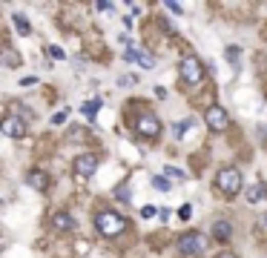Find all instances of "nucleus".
I'll return each mask as SVG.
<instances>
[{
    "label": "nucleus",
    "instance_id": "bb28decb",
    "mask_svg": "<svg viewBox=\"0 0 267 258\" xmlns=\"http://www.w3.org/2000/svg\"><path fill=\"white\" fill-rule=\"evenodd\" d=\"M118 83H121V86H127V83H135V78H132V75H124V78L118 80Z\"/></svg>",
    "mask_w": 267,
    "mask_h": 258
},
{
    "label": "nucleus",
    "instance_id": "f8f14e48",
    "mask_svg": "<svg viewBox=\"0 0 267 258\" xmlns=\"http://www.w3.org/2000/svg\"><path fill=\"white\" fill-rule=\"evenodd\" d=\"M49 227L55 229V232H69V229H75V218L69 212H55L49 218Z\"/></svg>",
    "mask_w": 267,
    "mask_h": 258
},
{
    "label": "nucleus",
    "instance_id": "4468645a",
    "mask_svg": "<svg viewBox=\"0 0 267 258\" xmlns=\"http://www.w3.org/2000/svg\"><path fill=\"white\" fill-rule=\"evenodd\" d=\"M12 23H15V32L17 35H32V23L26 20V14H12Z\"/></svg>",
    "mask_w": 267,
    "mask_h": 258
},
{
    "label": "nucleus",
    "instance_id": "0eeeda50",
    "mask_svg": "<svg viewBox=\"0 0 267 258\" xmlns=\"http://www.w3.org/2000/svg\"><path fill=\"white\" fill-rule=\"evenodd\" d=\"M72 172L78 175V178H92L95 172H98V158L92 155V152H87V155H78L72 164Z\"/></svg>",
    "mask_w": 267,
    "mask_h": 258
},
{
    "label": "nucleus",
    "instance_id": "20e7f679",
    "mask_svg": "<svg viewBox=\"0 0 267 258\" xmlns=\"http://www.w3.org/2000/svg\"><path fill=\"white\" fill-rule=\"evenodd\" d=\"M204 247H207V238L198 235V232H184L178 238V252L181 255H201Z\"/></svg>",
    "mask_w": 267,
    "mask_h": 258
},
{
    "label": "nucleus",
    "instance_id": "423d86ee",
    "mask_svg": "<svg viewBox=\"0 0 267 258\" xmlns=\"http://www.w3.org/2000/svg\"><path fill=\"white\" fill-rule=\"evenodd\" d=\"M0 132L6 138L20 141V138H26V121L17 118V115H6V118H0Z\"/></svg>",
    "mask_w": 267,
    "mask_h": 258
},
{
    "label": "nucleus",
    "instance_id": "6ab92c4d",
    "mask_svg": "<svg viewBox=\"0 0 267 258\" xmlns=\"http://www.w3.org/2000/svg\"><path fill=\"white\" fill-rule=\"evenodd\" d=\"M164 178H175V181H184L187 175H184V169H175V166H167L164 169Z\"/></svg>",
    "mask_w": 267,
    "mask_h": 258
},
{
    "label": "nucleus",
    "instance_id": "ddd939ff",
    "mask_svg": "<svg viewBox=\"0 0 267 258\" xmlns=\"http://www.w3.org/2000/svg\"><path fill=\"white\" fill-rule=\"evenodd\" d=\"M244 195H247V201H250V204H259L261 198H267V186L264 184H250L244 189Z\"/></svg>",
    "mask_w": 267,
    "mask_h": 258
},
{
    "label": "nucleus",
    "instance_id": "5701e85b",
    "mask_svg": "<svg viewBox=\"0 0 267 258\" xmlns=\"http://www.w3.org/2000/svg\"><path fill=\"white\" fill-rule=\"evenodd\" d=\"M178 215H181V221H187L190 215H193V209H190V204H187V207H181V209H178Z\"/></svg>",
    "mask_w": 267,
    "mask_h": 258
},
{
    "label": "nucleus",
    "instance_id": "cd10ccee",
    "mask_svg": "<svg viewBox=\"0 0 267 258\" xmlns=\"http://www.w3.org/2000/svg\"><path fill=\"white\" fill-rule=\"evenodd\" d=\"M52 121H55V123H64V121H66V112H58L55 118H52Z\"/></svg>",
    "mask_w": 267,
    "mask_h": 258
},
{
    "label": "nucleus",
    "instance_id": "4be33fe9",
    "mask_svg": "<svg viewBox=\"0 0 267 258\" xmlns=\"http://www.w3.org/2000/svg\"><path fill=\"white\" fill-rule=\"evenodd\" d=\"M152 215H158V209H155V207H144V209H141V218H152Z\"/></svg>",
    "mask_w": 267,
    "mask_h": 258
},
{
    "label": "nucleus",
    "instance_id": "dca6fc26",
    "mask_svg": "<svg viewBox=\"0 0 267 258\" xmlns=\"http://www.w3.org/2000/svg\"><path fill=\"white\" fill-rule=\"evenodd\" d=\"M98 109H101V98H95V100H87V103L80 106V112L87 115L89 121H95V115H98Z\"/></svg>",
    "mask_w": 267,
    "mask_h": 258
},
{
    "label": "nucleus",
    "instance_id": "1a4fd4ad",
    "mask_svg": "<svg viewBox=\"0 0 267 258\" xmlns=\"http://www.w3.org/2000/svg\"><path fill=\"white\" fill-rule=\"evenodd\" d=\"M204 118H207V126L213 129V132H224L227 123H230V118H227V112H224L221 106H210Z\"/></svg>",
    "mask_w": 267,
    "mask_h": 258
},
{
    "label": "nucleus",
    "instance_id": "393cba45",
    "mask_svg": "<svg viewBox=\"0 0 267 258\" xmlns=\"http://www.w3.org/2000/svg\"><path fill=\"white\" fill-rule=\"evenodd\" d=\"M37 83V78H20V86L26 89V86H35Z\"/></svg>",
    "mask_w": 267,
    "mask_h": 258
},
{
    "label": "nucleus",
    "instance_id": "7ed1b4c3",
    "mask_svg": "<svg viewBox=\"0 0 267 258\" xmlns=\"http://www.w3.org/2000/svg\"><path fill=\"white\" fill-rule=\"evenodd\" d=\"M178 75H181V80H184V83L198 86V83L204 80V66H201V60H198V57H184V60H181V66H178Z\"/></svg>",
    "mask_w": 267,
    "mask_h": 258
},
{
    "label": "nucleus",
    "instance_id": "aec40b11",
    "mask_svg": "<svg viewBox=\"0 0 267 258\" xmlns=\"http://www.w3.org/2000/svg\"><path fill=\"white\" fill-rule=\"evenodd\" d=\"M115 195H118V198H121V201H130V195H132L130 184H121V186H118V189H115Z\"/></svg>",
    "mask_w": 267,
    "mask_h": 258
},
{
    "label": "nucleus",
    "instance_id": "39448f33",
    "mask_svg": "<svg viewBox=\"0 0 267 258\" xmlns=\"http://www.w3.org/2000/svg\"><path fill=\"white\" fill-rule=\"evenodd\" d=\"M135 132L141 138H158L161 135V121L152 112H141L135 118Z\"/></svg>",
    "mask_w": 267,
    "mask_h": 258
},
{
    "label": "nucleus",
    "instance_id": "9d476101",
    "mask_svg": "<svg viewBox=\"0 0 267 258\" xmlns=\"http://www.w3.org/2000/svg\"><path fill=\"white\" fill-rule=\"evenodd\" d=\"M26 184H29L32 189H37V192H46L52 178H49V172H44V169H29L26 172Z\"/></svg>",
    "mask_w": 267,
    "mask_h": 258
},
{
    "label": "nucleus",
    "instance_id": "6e6552de",
    "mask_svg": "<svg viewBox=\"0 0 267 258\" xmlns=\"http://www.w3.org/2000/svg\"><path fill=\"white\" fill-rule=\"evenodd\" d=\"M124 57H127L130 63H138V66H141V69H155V57H152L150 52L138 49L135 43H130V46H127V52H124Z\"/></svg>",
    "mask_w": 267,
    "mask_h": 258
},
{
    "label": "nucleus",
    "instance_id": "a211bd4d",
    "mask_svg": "<svg viewBox=\"0 0 267 258\" xmlns=\"http://www.w3.org/2000/svg\"><path fill=\"white\" fill-rule=\"evenodd\" d=\"M190 126H193V121H190V118H187V121H178V123H175V126H173L175 138H184V132H187Z\"/></svg>",
    "mask_w": 267,
    "mask_h": 258
},
{
    "label": "nucleus",
    "instance_id": "f257e3e1",
    "mask_svg": "<svg viewBox=\"0 0 267 258\" xmlns=\"http://www.w3.org/2000/svg\"><path fill=\"white\" fill-rule=\"evenodd\" d=\"M95 229H98L104 238H115L127 229V218L112 212V209H101V212L95 215Z\"/></svg>",
    "mask_w": 267,
    "mask_h": 258
},
{
    "label": "nucleus",
    "instance_id": "f3484780",
    "mask_svg": "<svg viewBox=\"0 0 267 258\" xmlns=\"http://www.w3.org/2000/svg\"><path fill=\"white\" fill-rule=\"evenodd\" d=\"M152 186H155L158 192H170V189H173L170 178H164V175H155V178H152Z\"/></svg>",
    "mask_w": 267,
    "mask_h": 258
},
{
    "label": "nucleus",
    "instance_id": "2eb2a0df",
    "mask_svg": "<svg viewBox=\"0 0 267 258\" xmlns=\"http://www.w3.org/2000/svg\"><path fill=\"white\" fill-rule=\"evenodd\" d=\"M213 235H216L218 241H230V235H233L230 221H216V224H213Z\"/></svg>",
    "mask_w": 267,
    "mask_h": 258
},
{
    "label": "nucleus",
    "instance_id": "f03ea898",
    "mask_svg": "<svg viewBox=\"0 0 267 258\" xmlns=\"http://www.w3.org/2000/svg\"><path fill=\"white\" fill-rule=\"evenodd\" d=\"M216 186H218V192L227 195V198L238 195V192H241V186H244V181H241V172H238L236 166H224V169H218Z\"/></svg>",
    "mask_w": 267,
    "mask_h": 258
},
{
    "label": "nucleus",
    "instance_id": "c85d7f7f",
    "mask_svg": "<svg viewBox=\"0 0 267 258\" xmlns=\"http://www.w3.org/2000/svg\"><path fill=\"white\" fill-rule=\"evenodd\" d=\"M218 258H236V255H233V252H221Z\"/></svg>",
    "mask_w": 267,
    "mask_h": 258
},
{
    "label": "nucleus",
    "instance_id": "412c9836",
    "mask_svg": "<svg viewBox=\"0 0 267 258\" xmlns=\"http://www.w3.org/2000/svg\"><path fill=\"white\" fill-rule=\"evenodd\" d=\"M46 55H52V57H55V60H64V49H58V46H49V49H46Z\"/></svg>",
    "mask_w": 267,
    "mask_h": 258
},
{
    "label": "nucleus",
    "instance_id": "a878e982",
    "mask_svg": "<svg viewBox=\"0 0 267 258\" xmlns=\"http://www.w3.org/2000/svg\"><path fill=\"white\" fill-rule=\"evenodd\" d=\"M112 9H115L112 3H98V12H112Z\"/></svg>",
    "mask_w": 267,
    "mask_h": 258
},
{
    "label": "nucleus",
    "instance_id": "9b49d317",
    "mask_svg": "<svg viewBox=\"0 0 267 258\" xmlns=\"http://www.w3.org/2000/svg\"><path fill=\"white\" fill-rule=\"evenodd\" d=\"M0 66H6V69H17V66H20V52H17L15 46L3 43V46H0Z\"/></svg>",
    "mask_w": 267,
    "mask_h": 258
},
{
    "label": "nucleus",
    "instance_id": "c756f323",
    "mask_svg": "<svg viewBox=\"0 0 267 258\" xmlns=\"http://www.w3.org/2000/svg\"><path fill=\"white\" fill-rule=\"evenodd\" d=\"M259 224H261V227H264V229H267V215H264V218H261V221H259Z\"/></svg>",
    "mask_w": 267,
    "mask_h": 258
},
{
    "label": "nucleus",
    "instance_id": "b1692460",
    "mask_svg": "<svg viewBox=\"0 0 267 258\" xmlns=\"http://www.w3.org/2000/svg\"><path fill=\"white\" fill-rule=\"evenodd\" d=\"M167 9H170V12H175V14H181V12H184V9H181L178 3H173V0H167Z\"/></svg>",
    "mask_w": 267,
    "mask_h": 258
}]
</instances>
